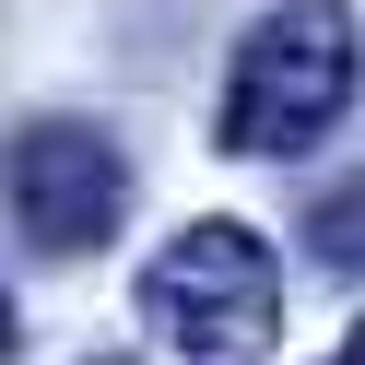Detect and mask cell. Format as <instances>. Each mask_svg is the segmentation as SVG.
Instances as JSON below:
<instances>
[{"mask_svg": "<svg viewBox=\"0 0 365 365\" xmlns=\"http://www.w3.org/2000/svg\"><path fill=\"white\" fill-rule=\"evenodd\" d=\"M354 95H365V24L341 0H283L224 59L212 142L224 153H307V142H330L354 118Z\"/></svg>", "mask_w": 365, "mask_h": 365, "instance_id": "obj_1", "label": "cell"}, {"mask_svg": "<svg viewBox=\"0 0 365 365\" xmlns=\"http://www.w3.org/2000/svg\"><path fill=\"white\" fill-rule=\"evenodd\" d=\"M130 307H142V330L165 341V354H189V365H247V354L283 341V259H271L259 224L200 212V224H177V236L142 259Z\"/></svg>", "mask_w": 365, "mask_h": 365, "instance_id": "obj_2", "label": "cell"}, {"mask_svg": "<svg viewBox=\"0 0 365 365\" xmlns=\"http://www.w3.org/2000/svg\"><path fill=\"white\" fill-rule=\"evenodd\" d=\"M130 224V153L95 118H24L12 130V236L24 259H95Z\"/></svg>", "mask_w": 365, "mask_h": 365, "instance_id": "obj_3", "label": "cell"}, {"mask_svg": "<svg viewBox=\"0 0 365 365\" xmlns=\"http://www.w3.org/2000/svg\"><path fill=\"white\" fill-rule=\"evenodd\" d=\"M307 259L330 271V283H365V165L307 200Z\"/></svg>", "mask_w": 365, "mask_h": 365, "instance_id": "obj_4", "label": "cell"}, {"mask_svg": "<svg viewBox=\"0 0 365 365\" xmlns=\"http://www.w3.org/2000/svg\"><path fill=\"white\" fill-rule=\"evenodd\" d=\"M318 365H365V318H354V330H341V354H318Z\"/></svg>", "mask_w": 365, "mask_h": 365, "instance_id": "obj_5", "label": "cell"}, {"mask_svg": "<svg viewBox=\"0 0 365 365\" xmlns=\"http://www.w3.org/2000/svg\"><path fill=\"white\" fill-rule=\"evenodd\" d=\"M95 365H118V354H95Z\"/></svg>", "mask_w": 365, "mask_h": 365, "instance_id": "obj_6", "label": "cell"}]
</instances>
